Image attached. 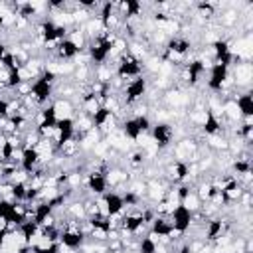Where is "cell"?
I'll list each match as a JSON object with an SVG mask.
<instances>
[{
	"label": "cell",
	"instance_id": "obj_5",
	"mask_svg": "<svg viewBox=\"0 0 253 253\" xmlns=\"http://www.w3.org/2000/svg\"><path fill=\"white\" fill-rule=\"evenodd\" d=\"M87 190L95 196H103L109 190V180H107V170H93L87 174Z\"/></svg>",
	"mask_w": 253,
	"mask_h": 253
},
{
	"label": "cell",
	"instance_id": "obj_24",
	"mask_svg": "<svg viewBox=\"0 0 253 253\" xmlns=\"http://www.w3.org/2000/svg\"><path fill=\"white\" fill-rule=\"evenodd\" d=\"M10 117V101L0 97V121H6Z\"/></svg>",
	"mask_w": 253,
	"mask_h": 253
},
{
	"label": "cell",
	"instance_id": "obj_23",
	"mask_svg": "<svg viewBox=\"0 0 253 253\" xmlns=\"http://www.w3.org/2000/svg\"><path fill=\"white\" fill-rule=\"evenodd\" d=\"M144 158H146V152H144V150H136V152H132V154L128 156V162H130L132 166H142V164H144Z\"/></svg>",
	"mask_w": 253,
	"mask_h": 253
},
{
	"label": "cell",
	"instance_id": "obj_21",
	"mask_svg": "<svg viewBox=\"0 0 253 253\" xmlns=\"http://www.w3.org/2000/svg\"><path fill=\"white\" fill-rule=\"evenodd\" d=\"M233 172L237 176H245V174H251V160L249 158H237L233 164H231Z\"/></svg>",
	"mask_w": 253,
	"mask_h": 253
},
{
	"label": "cell",
	"instance_id": "obj_26",
	"mask_svg": "<svg viewBox=\"0 0 253 253\" xmlns=\"http://www.w3.org/2000/svg\"><path fill=\"white\" fill-rule=\"evenodd\" d=\"M6 239H8V231H0V251H2L4 245H6Z\"/></svg>",
	"mask_w": 253,
	"mask_h": 253
},
{
	"label": "cell",
	"instance_id": "obj_4",
	"mask_svg": "<svg viewBox=\"0 0 253 253\" xmlns=\"http://www.w3.org/2000/svg\"><path fill=\"white\" fill-rule=\"evenodd\" d=\"M146 79H144V75H138V77H134V79H130L128 83H126V87L123 89V93H125V103L126 105H132V103H136L138 99H142V95L146 93Z\"/></svg>",
	"mask_w": 253,
	"mask_h": 253
},
{
	"label": "cell",
	"instance_id": "obj_13",
	"mask_svg": "<svg viewBox=\"0 0 253 253\" xmlns=\"http://www.w3.org/2000/svg\"><path fill=\"white\" fill-rule=\"evenodd\" d=\"M202 132L208 134V136H215V134L221 132V123H219V119L215 117L213 111H208L206 113V119L202 123Z\"/></svg>",
	"mask_w": 253,
	"mask_h": 253
},
{
	"label": "cell",
	"instance_id": "obj_19",
	"mask_svg": "<svg viewBox=\"0 0 253 253\" xmlns=\"http://www.w3.org/2000/svg\"><path fill=\"white\" fill-rule=\"evenodd\" d=\"M172 194L176 196V204H184V202L194 194V190H192V186H190V184L180 182V184H178V188H176Z\"/></svg>",
	"mask_w": 253,
	"mask_h": 253
},
{
	"label": "cell",
	"instance_id": "obj_28",
	"mask_svg": "<svg viewBox=\"0 0 253 253\" xmlns=\"http://www.w3.org/2000/svg\"><path fill=\"white\" fill-rule=\"evenodd\" d=\"M237 253H245V251H237Z\"/></svg>",
	"mask_w": 253,
	"mask_h": 253
},
{
	"label": "cell",
	"instance_id": "obj_3",
	"mask_svg": "<svg viewBox=\"0 0 253 253\" xmlns=\"http://www.w3.org/2000/svg\"><path fill=\"white\" fill-rule=\"evenodd\" d=\"M229 77V67L221 65V63H211L210 65V75H208V89L213 93H219Z\"/></svg>",
	"mask_w": 253,
	"mask_h": 253
},
{
	"label": "cell",
	"instance_id": "obj_16",
	"mask_svg": "<svg viewBox=\"0 0 253 253\" xmlns=\"http://www.w3.org/2000/svg\"><path fill=\"white\" fill-rule=\"evenodd\" d=\"M223 233V219L221 217H211L210 221H206V239L208 241H215L217 237H221Z\"/></svg>",
	"mask_w": 253,
	"mask_h": 253
},
{
	"label": "cell",
	"instance_id": "obj_6",
	"mask_svg": "<svg viewBox=\"0 0 253 253\" xmlns=\"http://www.w3.org/2000/svg\"><path fill=\"white\" fill-rule=\"evenodd\" d=\"M150 136L158 148H166V146H170V142L174 138V130L168 123H156L150 126Z\"/></svg>",
	"mask_w": 253,
	"mask_h": 253
},
{
	"label": "cell",
	"instance_id": "obj_15",
	"mask_svg": "<svg viewBox=\"0 0 253 253\" xmlns=\"http://www.w3.org/2000/svg\"><path fill=\"white\" fill-rule=\"evenodd\" d=\"M49 215H53L51 206L47 204V200H40V202L34 206V217H32V221L38 223V225H42Z\"/></svg>",
	"mask_w": 253,
	"mask_h": 253
},
{
	"label": "cell",
	"instance_id": "obj_27",
	"mask_svg": "<svg viewBox=\"0 0 253 253\" xmlns=\"http://www.w3.org/2000/svg\"><path fill=\"white\" fill-rule=\"evenodd\" d=\"M176 253H192V251H190V243H182Z\"/></svg>",
	"mask_w": 253,
	"mask_h": 253
},
{
	"label": "cell",
	"instance_id": "obj_8",
	"mask_svg": "<svg viewBox=\"0 0 253 253\" xmlns=\"http://www.w3.org/2000/svg\"><path fill=\"white\" fill-rule=\"evenodd\" d=\"M42 162V156L38 152V148L34 146H24L22 148V154H20V170L26 172L28 176L38 168V164Z\"/></svg>",
	"mask_w": 253,
	"mask_h": 253
},
{
	"label": "cell",
	"instance_id": "obj_9",
	"mask_svg": "<svg viewBox=\"0 0 253 253\" xmlns=\"http://www.w3.org/2000/svg\"><path fill=\"white\" fill-rule=\"evenodd\" d=\"M210 63H206L204 59H192L188 65H186V81H188V85H196L200 79H202V75H206V67H208Z\"/></svg>",
	"mask_w": 253,
	"mask_h": 253
},
{
	"label": "cell",
	"instance_id": "obj_22",
	"mask_svg": "<svg viewBox=\"0 0 253 253\" xmlns=\"http://www.w3.org/2000/svg\"><path fill=\"white\" fill-rule=\"evenodd\" d=\"M134 119H136V125H138V128H140V132H142V134L150 130V126H152V123H150V119H148L146 115H136Z\"/></svg>",
	"mask_w": 253,
	"mask_h": 253
},
{
	"label": "cell",
	"instance_id": "obj_20",
	"mask_svg": "<svg viewBox=\"0 0 253 253\" xmlns=\"http://www.w3.org/2000/svg\"><path fill=\"white\" fill-rule=\"evenodd\" d=\"M190 176V166H188V162H184V160H178L176 164H174V182H184L186 178Z\"/></svg>",
	"mask_w": 253,
	"mask_h": 253
},
{
	"label": "cell",
	"instance_id": "obj_14",
	"mask_svg": "<svg viewBox=\"0 0 253 253\" xmlns=\"http://www.w3.org/2000/svg\"><path fill=\"white\" fill-rule=\"evenodd\" d=\"M113 119V113L109 107L101 105L93 115H91V123H93V128H105Z\"/></svg>",
	"mask_w": 253,
	"mask_h": 253
},
{
	"label": "cell",
	"instance_id": "obj_2",
	"mask_svg": "<svg viewBox=\"0 0 253 253\" xmlns=\"http://www.w3.org/2000/svg\"><path fill=\"white\" fill-rule=\"evenodd\" d=\"M115 73H117V79H134V77L142 75V63L138 61V57H134L130 51H126L119 57Z\"/></svg>",
	"mask_w": 253,
	"mask_h": 253
},
{
	"label": "cell",
	"instance_id": "obj_11",
	"mask_svg": "<svg viewBox=\"0 0 253 253\" xmlns=\"http://www.w3.org/2000/svg\"><path fill=\"white\" fill-rule=\"evenodd\" d=\"M55 55L59 57V59H73V57H77V53L81 51L69 38H65V40H61V42H57L55 43Z\"/></svg>",
	"mask_w": 253,
	"mask_h": 253
},
{
	"label": "cell",
	"instance_id": "obj_7",
	"mask_svg": "<svg viewBox=\"0 0 253 253\" xmlns=\"http://www.w3.org/2000/svg\"><path fill=\"white\" fill-rule=\"evenodd\" d=\"M30 95H32V99H34L38 105H45V103L51 99V95H53V85H51V83H45L43 79L38 77V79L32 81Z\"/></svg>",
	"mask_w": 253,
	"mask_h": 253
},
{
	"label": "cell",
	"instance_id": "obj_17",
	"mask_svg": "<svg viewBox=\"0 0 253 253\" xmlns=\"http://www.w3.org/2000/svg\"><path fill=\"white\" fill-rule=\"evenodd\" d=\"M123 134L126 136V138H130V140H138L140 138V128H138V125H136V119L134 117H130V119H126V121H123Z\"/></svg>",
	"mask_w": 253,
	"mask_h": 253
},
{
	"label": "cell",
	"instance_id": "obj_10",
	"mask_svg": "<svg viewBox=\"0 0 253 253\" xmlns=\"http://www.w3.org/2000/svg\"><path fill=\"white\" fill-rule=\"evenodd\" d=\"M150 233L152 235H158V237H170L174 233V227L170 223V217L168 215H156L150 223Z\"/></svg>",
	"mask_w": 253,
	"mask_h": 253
},
{
	"label": "cell",
	"instance_id": "obj_18",
	"mask_svg": "<svg viewBox=\"0 0 253 253\" xmlns=\"http://www.w3.org/2000/svg\"><path fill=\"white\" fill-rule=\"evenodd\" d=\"M158 243H156V235L148 233L138 241V253H156Z\"/></svg>",
	"mask_w": 253,
	"mask_h": 253
},
{
	"label": "cell",
	"instance_id": "obj_12",
	"mask_svg": "<svg viewBox=\"0 0 253 253\" xmlns=\"http://www.w3.org/2000/svg\"><path fill=\"white\" fill-rule=\"evenodd\" d=\"M235 107H237L239 115H243L245 119H251L253 117V95H251V91L241 93L235 99Z\"/></svg>",
	"mask_w": 253,
	"mask_h": 253
},
{
	"label": "cell",
	"instance_id": "obj_25",
	"mask_svg": "<svg viewBox=\"0 0 253 253\" xmlns=\"http://www.w3.org/2000/svg\"><path fill=\"white\" fill-rule=\"evenodd\" d=\"M32 251L34 253H59V243H49L45 247H36Z\"/></svg>",
	"mask_w": 253,
	"mask_h": 253
},
{
	"label": "cell",
	"instance_id": "obj_1",
	"mask_svg": "<svg viewBox=\"0 0 253 253\" xmlns=\"http://www.w3.org/2000/svg\"><path fill=\"white\" fill-rule=\"evenodd\" d=\"M168 217H170V223H172L174 231L180 233V235H184L194 223V211L184 204H176L172 208V211L168 213Z\"/></svg>",
	"mask_w": 253,
	"mask_h": 253
}]
</instances>
